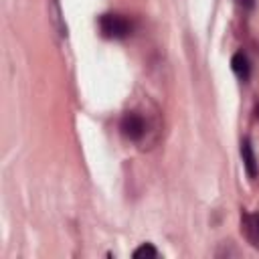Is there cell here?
<instances>
[{
    "label": "cell",
    "instance_id": "obj_1",
    "mask_svg": "<svg viewBox=\"0 0 259 259\" xmlns=\"http://www.w3.org/2000/svg\"><path fill=\"white\" fill-rule=\"evenodd\" d=\"M99 30L107 38H123L132 32V22L121 14H101L99 16Z\"/></svg>",
    "mask_w": 259,
    "mask_h": 259
},
{
    "label": "cell",
    "instance_id": "obj_2",
    "mask_svg": "<svg viewBox=\"0 0 259 259\" xmlns=\"http://www.w3.org/2000/svg\"><path fill=\"white\" fill-rule=\"evenodd\" d=\"M146 119H144V115H140L138 111H127V113H123V117H121V121H119V130H121V134L127 138V140H132V142H140L144 136H146Z\"/></svg>",
    "mask_w": 259,
    "mask_h": 259
},
{
    "label": "cell",
    "instance_id": "obj_3",
    "mask_svg": "<svg viewBox=\"0 0 259 259\" xmlns=\"http://www.w3.org/2000/svg\"><path fill=\"white\" fill-rule=\"evenodd\" d=\"M241 233L255 249H259V212L241 214Z\"/></svg>",
    "mask_w": 259,
    "mask_h": 259
},
{
    "label": "cell",
    "instance_id": "obj_4",
    "mask_svg": "<svg viewBox=\"0 0 259 259\" xmlns=\"http://www.w3.org/2000/svg\"><path fill=\"white\" fill-rule=\"evenodd\" d=\"M241 158H243V166L249 174V178H257V172H259V164H257V158H255V152H253V146L251 142L245 138L241 142Z\"/></svg>",
    "mask_w": 259,
    "mask_h": 259
},
{
    "label": "cell",
    "instance_id": "obj_5",
    "mask_svg": "<svg viewBox=\"0 0 259 259\" xmlns=\"http://www.w3.org/2000/svg\"><path fill=\"white\" fill-rule=\"evenodd\" d=\"M231 67H233V73H235L241 81H247V79H249L251 65H249V59H247L245 53H235L233 59H231Z\"/></svg>",
    "mask_w": 259,
    "mask_h": 259
},
{
    "label": "cell",
    "instance_id": "obj_6",
    "mask_svg": "<svg viewBox=\"0 0 259 259\" xmlns=\"http://www.w3.org/2000/svg\"><path fill=\"white\" fill-rule=\"evenodd\" d=\"M49 16H51V20H53V26L59 30V34H67V26L63 24V18H61L59 0H49Z\"/></svg>",
    "mask_w": 259,
    "mask_h": 259
},
{
    "label": "cell",
    "instance_id": "obj_7",
    "mask_svg": "<svg viewBox=\"0 0 259 259\" xmlns=\"http://www.w3.org/2000/svg\"><path fill=\"white\" fill-rule=\"evenodd\" d=\"M134 257L136 259H154V257H158V251H156V247L152 243H144L142 247H138L134 251Z\"/></svg>",
    "mask_w": 259,
    "mask_h": 259
},
{
    "label": "cell",
    "instance_id": "obj_8",
    "mask_svg": "<svg viewBox=\"0 0 259 259\" xmlns=\"http://www.w3.org/2000/svg\"><path fill=\"white\" fill-rule=\"evenodd\" d=\"M237 2H239V6L245 8V10H251V8L255 6V0H237Z\"/></svg>",
    "mask_w": 259,
    "mask_h": 259
}]
</instances>
